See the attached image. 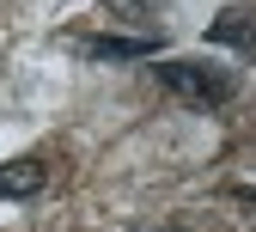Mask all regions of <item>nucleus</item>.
<instances>
[{
    "label": "nucleus",
    "instance_id": "1",
    "mask_svg": "<svg viewBox=\"0 0 256 232\" xmlns=\"http://www.w3.org/2000/svg\"><path fill=\"white\" fill-rule=\"evenodd\" d=\"M158 86L177 92L183 104H226V98L238 92V80L226 68H208V61H165V68H152Z\"/></svg>",
    "mask_w": 256,
    "mask_h": 232
},
{
    "label": "nucleus",
    "instance_id": "2",
    "mask_svg": "<svg viewBox=\"0 0 256 232\" xmlns=\"http://www.w3.org/2000/svg\"><path fill=\"white\" fill-rule=\"evenodd\" d=\"M43 183H49V165H43V159H12V165H0V195H12V202L37 195Z\"/></svg>",
    "mask_w": 256,
    "mask_h": 232
},
{
    "label": "nucleus",
    "instance_id": "3",
    "mask_svg": "<svg viewBox=\"0 0 256 232\" xmlns=\"http://www.w3.org/2000/svg\"><path fill=\"white\" fill-rule=\"evenodd\" d=\"M86 55L92 61H146V55H158V37H92Z\"/></svg>",
    "mask_w": 256,
    "mask_h": 232
},
{
    "label": "nucleus",
    "instance_id": "4",
    "mask_svg": "<svg viewBox=\"0 0 256 232\" xmlns=\"http://www.w3.org/2000/svg\"><path fill=\"white\" fill-rule=\"evenodd\" d=\"M158 13H165V0H104V19H116V25H140L146 37H152Z\"/></svg>",
    "mask_w": 256,
    "mask_h": 232
},
{
    "label": "nucleus",
    "instance_id": "5",
    "mask_svg": "<svg viewBox=\"0 0 256 232\" xmlns=\"http://www.w3.org/2000/svg\"><path fill=\"white\" fill-rule=\"evenodd\" d=\"M208 37L226 43V49H250V13H244V7H226V13L208 25Z\"/></svg>",
    "mask_w": 256,
    "mask_h": 232
}]
</instances>
